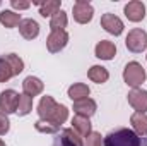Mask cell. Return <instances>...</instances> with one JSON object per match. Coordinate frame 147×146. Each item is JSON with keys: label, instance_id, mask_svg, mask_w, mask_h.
<instances>
[{"label": "cell", "instance_id": "f1b7e54d", "mask_svg": "<svg viewBox=\"0 0 147 146\" xmlns=\"http://www.w3.org/2000/svg\"><path fill=\"white\" fill-rule=\"evenodd\" d=\"M10 5H12V9H16V10H26V9L31 7V2H24V0H10Z\"/></svg>", "mask_w": 147, "mask_h": 146}, {"label": "cell", "instance_id": "603a6c76", "mask_svg": "<svg viewBox=\"0 0 147 146\" xmlns=\"http://www.w3.org/2000/svg\"><path fill=\"white\" fill-rule=\"evenodd\" d=\"M3 59L9 62V65H10L14 76H19V74L24 71V62H22V59H21L19 55H16V53H7Z\"/></svg>", "mask_w": 147, "mask_h": 146}, {"label": "cell", "instance_id": "277c9868", "mask_svg": "<svg viewBox=\"0 0 147 146\" xmlns=\"http://www.w3.org/2000/svg\"><path fill=\"white\" fill-rule=\"evenodd\" d=\"M125 46L132 53H142L147 50V33L140 28H134L125 38Z\"/></svg>", "mask_w": 147, "mask_h": 146}, {"label": "cell", "instance_id": "7a4b0ae2", "mask_svg": "<svg viewBox=\"0 0 147 146\" xmlns=\"http://www.w3.org/2000/svg\"><path fill=\"white\" fill-rule=\"evenodd\" d=\"M103 146H140V138L132 129L120 127L105 136Z\"/></svg>", "mask_w": 147, "mask_h": 146}, {"label": "cell", "instance_id": "7c38bea8", "mask_svg": "<svg viewBox=\"0 0 147 146\" xmlns=\"http://www.w3.org/2000/svg\"><path fill=\"white\" fill-rule=\"evenodd\" d=\"M45 89V84L39 77H34V76H28L24 81H22V93H26L28 96L34 98L38 95H41Z\"/></svg>", "mask_w": 147, "mask_h": 146}, {"label": "cell", "instance_id": "9c48e42d", "mask_svg": "<svg viewBox=\"0 0 147 146\" xmlns=\"http://www.w3.org/2000/svg\"><path fill=\"white\" fill-rule=\"evenodd\" d=\"M123 12H125V16H127L128 21H132V23H140V21H144V17H146V5H144L140 0H132V2H128V3L123 7Z\"/></svg>", "mask_w": 147, "mask_h": 146}, {"label": "cell", "instance_id": "2e32d148", "mask_svg": "<svg viewBox=\"0 0 147 146\" xmlns=\"http://www.w3.org/2000/svg\"><path fill=\"white\" fill-rule=\"evenodd\" d=\"M72 129L80 136V138H87L92 129H91V120L87 117H82V115H74L72 117Z\"/></svg>", "mask_w": 147, "mask_h": 146}, {"label": "cell", "instance_id": "30bf717a", "mask_svg": "<svg viewBox=\"0 0 147 146\" xmlns=\"http://www.w3.org/2000/svg\"><path fill=\"white\" fill-rule=\"evenodd\" d=\"M101 26L110 35H115V36H120L123 33V21L118 16L111 14V12H106V14L101 16Z\"/></svg>", "mask_w": 147, "mask_h": 146}, {"label": "cell", "instance_id": "3957f363", "mask_svg": "<svg viewBox=\"0 0 147 146\" xmlns=\"http://www.w3.org/2000/svg\"><path fill=\"white\" fill-rule=\"evenodd\" d=\"M146 79H147L146 69H144L139 62L132 60V62H128V64L125 65V69H123V81H125V84L130 86L132 89L140 88V84L146 83Z\"/></svg>", "mask_w": 147, "mask_h": 146}, {"label": "cell", "instance_id": "9a60e30c", "mask_svg": "<svg viewBox=\"0 0 147 146\" xmlns=\"http://www.w3.org/2000/svg\"><path fill=\"white\" fill-rule=\"evenodd\" d=\"M19 33H21V36L26 38V40H34L39 35V24L34 19H31V17L22 19L21 24H19Z\"/></svg>", "mask_w": 147, "mask_h": 146}, {"label": "cell", "instance_id": "f546056e", "mask_svg": "<svg viewBox=\"0 0 147 146\" xmlns=\"http://www.w3.org/2000/svg\"><path fill=\"white\" fill-rule=\"evenodd\" d=\"M0 146H5V143H3V141H2V139H0Z\"/></svg>", "mask_w": 147, "mask_h": 146}, {"label": "cell", "instance_id": "ba28073f", "mask_svg": "<svg viewBox=\"0 0 147 146\" xmlns=\"http://www.w3.org/2000/svg\"><path fill=\"white\" fill-rule=\"evenodd\" d=\"M19 105V93L14 89H5L0 93V112L3 113H16Z\"/></svg>", "mask_w": 147, "mask_h": 146}, {"label": "cell", "instance_id": "484cf974", "mask_svg": "<svg viewBox=\"0 0 147 146\" xmlns=\"http://www.w3.org/2000/svg\"><path fill=\"white\" fill-rule=\"evenodd\" d=\"M34 127H36V131L45 132V134H55V132H58V127H55L53 124L45 122V120H38V122H34Z\"/></svg>", "mask_w": 147, "mask_h": 146}, {"label": "cell", "instance_id": "d6986e66", "mask_svg": "<svg viewBox=\"0 0 147 146\" xmlns=\"http://www.w3.org/2000/svg\"><path fill=\"white\" fill-rule=\"evenodd\" d=\"M58 10H62V2L60 0H46V2H41L39 5V14L43 17H53Z\"/></svg>", "mask_w": 147, "mask_h": 146}, {"label": "cell", "instance_id": "83f0119b", "mask_svg": "<svg viewBox=\"0 0 147 146\" xmlns=\"http://www.w3.org/2000/svg\"><path fill=\"white\" fill-rule=\"evenodd\" d=\"M10 129V120L7 117V113L0 112V136H5Z\"/></svg>", "mask_w": 147, "mask_h": 146}, {"label": "cell", "instance_id": "8fae6325", "mask_svg": "<svg viewBox=\"0 0 147 146\" xmlns=\"http://www.w3.org/2000/svg\"><path fill=\"white\" fill-rule=\"evenodd\" d=\"M94 53L101 60H113L115 55H116V45L110 40H101V41H98V45L94 48Z\"/></svg>", "mask_w": 147, "mask_h": 146}, {"label": "cell", "instance_id": "7402d4cb", "mask_svg": "<svg viewBox=\"0 0 147 146\" xmlns=\"http://www.w3.org/2000/svg\"><path fill=\"white\" fill-rule=\"evenodd\" d=\"M31 110H33V98L28 96L26 93H21L19 95V105H17V112L16 113H19L21 117H24V115L31 113Z\"/></svg>", "mask_w": 147, "mask_h": 146}, {"label": "cell", "instance_id": "5bb4252c", "mask_svg": "<svg viewBox=\"0 0 147 146\" xmlns=\"http://www.w3.org/2000/svg\"><path fill=\"white\" fill-rule=\"evenodd\" d=\"M130 124H132V131L139 136V138H147V115L140 112H134L130 117Z\"/></svg>", "mask_w": 147, "mask_h": 146}, {"label": "cell", "instance_id": "4fadbf2b", "mask_svg": "<svg viewBox=\"0 0 147 146\" xmlns=\"http://www.w3.org/2000/svg\"><path fill=\"white\" fill-rule=\"evenodd\" d=\"M98 110V105L92 98H84L79 102H74V112L75 115H82V117H92Z\"/></svg>", "mask_w": 147, "mask_h": 146}, {"label": "cell", "instance_id": "cb8c5ba5", "mask_svg": "<svg viewBox=\"0 0 147 146\" xmlns=\"http://www.w3.org/2000/svg\"><path fill=\"white\" fill-rule=\"evenodd\" d=\"M62 138H63L65 141H69L72 146H82L80 136H79L74 129H63V131H62Z\"/></svg>", "mask_w": 147, "mask_h": 146}, {"label": "cell", "instance_id": "44dd1931", "mask_svg": "<svg viewBox=\"0 0 147 146\" xmlns=\"http://www.w3.org/2000/svg\"><path fill=\"white\" fill-rule=\"evenodd\" d=\"M67 23H69L67 12H65V10H58V12L50 19V29H51V31H65Z\"/></svg>", "mask_w": 147, "mask_h": 146}, {"label": "cell", "instance_id": "5b68a950", "mask_svg": "<svg viewBox=\"0 0 147 146\" xmlns=\"http://www.w3.org/2000/svg\"><path fill=\"white\" fill-rule=\"evenodd\" d=\"M72 12H74L75 23H79V24H87V23L92 21L94 7H92L87 0H77L72 7Z\"/></svg>", "mask_w": 147, "mask_h": 146}, {"label": "cell", "instance_id": "ffe728a7", "mask_svg": "<svg viewBox=\"0 0 147 146\" xmlns=\"http://www.w3.org/2000/svg\"><path fill=\"white\" fill-rule=\"evenodd\" d=\"M21 14H17V12H14V10H2L0 12V24L2 26H5V28H16V26H19L21 24Z\"/></svg>", "mask_w": 147, "mask_h": 146}, {"label": "cell", "instance_id": "ac0fdd59", "mask_svg": "<svg viewBox=\"0 0 147 146\" xmlns=\"http://www.w3.org/2000/svg\"><path fill=\"white\" fill-rule=\"evenodd\" d=\"M87 77H89L92 83H96V84H103V83H106V81L110 79V72H108V69L103 67V65H92V67L87 71Z\"/></svg>", "mask_w": 147, "mask_h": 146}, {"label": "cell", "instance_id": "52a82bcc", "mask_svg": "<svg viewBox=\"0 0 147 146\" xmlns=\"http://www.w3.org/2000/svg\"><path fill=\"white\" fill-rule=\"evenodd\" d=\"M127 100H128L130 107L135 110V112L147 113V91L146 89H142V88H135V89L128 91Z\"/></svg>", "mask_w": 147, "mask_h": 146}, {"label": "cell", "instance_id": "4316f807", "mask_svg": "<svg viewBox=\"0 0 147 146\" xmlns=\"http://www.w3.org/2000/svg\"><path fill=\"white\" fill-rule=\"evenodd\" d=\"M86 146H103V136L96 131H92L89 136H87V141H86Z\"/></svg>", "mask_w": 147, "mask_h": 146}, {"label": "cell", "instance_id": "8992f818", "mask_svg": "<svg viewBox=\"0 0 147 146\" xmlns=\"http://www.w3.org/2000/svg\"><path fill=\"white\" fill-rule=\"evenodd\" d=\"M69 43V33L67 31H51L46 38V48L50 53H58L63 50Z\"/></svg>", "mask_w": 147, "mask_h": 146}, {"label": "cell", "instance_id": "6da1fadb", "mask_svg": "<svg viewBox=\"0 0 147 146\" xmlns=\"http://www.w3.org/2000/svg\"><path fill=\"white\" fill-rule=\"evenodd\" d=\"M38 115H39V120L50 122L60 129V126L65 124V120L69 119V108L62 103H57L53 96L45 95L38 103Z\"/></svg>", "mask_w": 147, "mask_h": 146}, {"label": "cell", "instance_id": "e0dca14e", "mask_svg": "<svg viewBox=\"0 0 147 146\" xmlns=\"http://www.w3.org/2000/svg\"><path fill=\"white\" fill-rule=\"evenodd\" d=\"M89 86L84 84V83H74L72 86L67 89V95L72 102H79V100H84V98H89Z\"/></svg>", "mask_w": 147, "mask_h": 146}, {"label": "cell", "instance_id": "d4e9b609", "mask_svg": "<svg viewBox=\"0 0 147 146\" xmlns=\"http://www.w3.org/2000/svg\"><path fill=\"white\" fill-rule=\"evenodd\" d=\"M10 77H14V72L5 59H0V83H7Z\"/></svg>", "mask_w": 147, "mask_h": 146}]
</instances>
